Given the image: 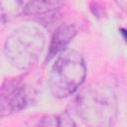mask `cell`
I'll use <instances>...</instances> for the list:
<instances>
[{
    "label": "cell",
    "instance_id": "obj_3",
    "mask_svg": "<svg viewBox=\"0 0 127 127\" xmlns=\"http://www.w3.org/2000/svg\"><path fill=\"white\" fill-rule=\"evenodd\" d=\"M86 66L81 54L74 50L62 52L52 66L49 85L54 96L64 98L74 93L83 83Z\"/></svg>",
    "mask_w": 127,
    "mask_h": 127
},
{
    "label": "cell",
    "instance_id": "obj_6",
    "mask_svg": "<svg viewBox=\"0 0 127 127\" xmlns=\"http://www.w3.org/2000/svg\"><path fill=\"white\" fill-rule=\"evenodd\" d=\"M38 127H76L73 119L66 112L47 114L40 118Z\"/></svg>",
    "mask_w": 127,
    "mask_h": 127
},
{
    "label": "cell",
    "instance_id": "obj_1",
    "mask_svg": "<svg viewBox=\"0 0 127 127\" xmlns=\"http://www.w3.org/2000/svg\"><path fill=\"white\" fill-rule=\"evenodd\" d=\"M77 115L90 127H108L117 117L114 92L103 84H90L80 91L75 100Z\"/></svg>",
    "mask_w": 127,
    "mask_h": 127
},
{
    "label": "cell",
    "instance_id": "obj_8",
    "mask_svg": "<svg viewBox=\"0 0 127 127\" xmlns=\"http://www.w3.org/2000/svg\"><path fill=\"white\" fill-rule=\"evenodd\" d=\"M62 5L58 1H30L25 3L24 14L26 15H43L58 9Z\"/></svg>",
    "mask_w": 127,
    "mask_h": 127
},
{
    "label": "cell",
    "instance_id": "obj_4",
    "mask_svg": "<svg viewBox=\"0 0 127 127\" xmlns=\"http://www.w3.org/2000/svg\"><path fill=\"white\" fill-rule=\"evenodd\" d=\"M28 102L24 85H10L0 93V117L23 109Z\"/></svg>",
    "mask_w": 127,
    "mask_h": 127
},
{
    "label": "cell",
    "instance_id": "obj_5",
    "mask_svg": "<svg viewBox=\"0 0 127 127\" xmlns=\"http://www.w3.org/2000/svg\"><path fill=\"white\" fill-rule=\"evenodd\" d=\"M75 35H76V29L74 28L73 25L62 24L60 27H58L51 40L50 49L48 53V60L64 52V48L73 39Z\"/></svg>",
    "mask_w": 127,
    "mask_h": 127
},
{
    "label": "cell",
    "instance_id": "obj_2",
    "mask_svg": "<svg viewBox=\"0 0 127 127\" xmlns=\"http://www.w3.org/2000/svg\"><path fill=\"white\" fill-rule=\"evenodd\" d=\"M45 47L42 31L32 25L15 29L6 39L4 53L10 64L19 69H28L39 60Z\"/></svg>",
    "mask_w": 127,
    "mask_h": 127
},
{
    "label": "cell",
    "instance_id": "obj_7",
    "mask_svg": "<svg viewBox=\"0 0 127 127\" xmlns=\"http://www.w3.org/2000/svg\"><path fill=\"white\" fill-rule=\"evenodd\" d=\"M23 1H0V22L6 23L24 14Z\"/></svg>",
    "mask_w": 127,
    "mask_h": 127
}]
</instances>
